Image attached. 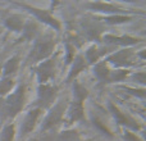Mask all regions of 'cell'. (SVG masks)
Listing matches in <instances>:
<instances>
[{
	"instance_id": "1",
	"label": "cell",
	"mask_w": 146,
	"mask_h": 141,
	"mask_svg": "<svg viewBox=\"0 0 146 141\" xmlns=\"http://www.w3.org/2000/svg\"><path fill=\"white\" fill-rule=\"evenodd\" d=\"M56 41L53 37H41L36 39L33 48L31 49L27 57V62L31 64H37L45 59L50 58L54 53Z\"/></svg>"
},
{
	"instance_id": "2",
	"label": "cell",
	"mask_w": 146,
	"mask_h": 141,
	"mask_svg": "<svg viewBox=\"0 0 146 141\" xmlns=\"http://www.w3.org/2000/svg\"><path fill=\"white\" fill-rule=\"evenodd\" d=\"M106 64H111L115 68L121 69H128L129 67H133L137 62V55L136 51L132 48H123L118 51L109 54L108 57L103 59Z\"/></svg>"
},
{
	"instance_id": "3",
	"label": "cell",
	"mask_w": 146,
	"mask_h": 141,
	"mask_svg": "<svg viewBox=\"0 0 146 141\" xmlns=\"http://www.w3.org/2000/svg\"><path fill=\"white\" fill-rule=\"evenodd\" d=\"M26 101V85L19 83L14 87L13 92H10L8 96H5V110L9 117H15L22 112Z\"/></svg>"
},
{
	"instance_id": "4",
	"label": "cell",
	"mask_w": 146,
	"mask_h": 141,
	"mask_svg": "<svg viewBox=\"0 0 146 141\" xmlns=\"http://www.w3.org/2000/svg\"><path fill=\"white\" fill-rule=\"evenodd\" d=\"M67 104L64 100H58L55 104H53L41 123V131H50L55 128L58 124H60V122L64 119Z\"/></svg>"
},
{
	"instance_id": "5",
	"label": "cell",
	"mask_w": 146,
	"mask_h": 141,
	"mask_svg": "<svg viewBox=\"0 0 146 141\" xmlns=\"http://www.w3.org/2000/svg\"><path fill=\"white\" fill-rule=\"evenodd\" d=\"M15 4H17L18 7H21L22 9L27 10V12L30 13V14H32L37 21H40V22L48 25L49 27H51L53 30H55V31L62 30L60 22H59L54 15H51L49 10L41 9V8H37V7H33V5H30V4H27V3H15Z\"/></svg>"
},
{
	"instance_id": "6",
	"label": "cell",
	"mask_w": 146,
	"mask_h": 141,
	"mask_svg": "<svg viewBox=\"0 0 146 141\" xmlns=\"http://www.w3.org/2000/svg\"><path fill=\"white\" fill-rule=\"evenodd\" d=\"M55 66H56V61L54 57H50V58L35 64V68L33 69H35L38 85L50 83V81L55 76Z\"/></svg>"
},
{
	"instance_id": "7",
	"label": "cell",
	"mask_w": 146,
	"mask_h": 141,
	"mask_svg": "<svg viewBox=\"0 0 146 141\" xmlns=\"http://www.w3.org/2000/svg\"><path fill=\"white\" fill-rule=\"evenodd\" d=\"M41 114H42V109L37 108H32L28 112H26L25 117H23L22 122L19 126V136L25 137L27 135H30L31 132L35 130V127L37 126L38 119H40Z\"/></svg>"
},
{
	"instance_id": "8",
	"label": "cell",
	"mask_w": 146,
	"mask_h": 141,
	"mask_svg": "<svg viewBox=\"0 0 146 141\" xmlns=\"http://www.w3.org/2000/svg\"><path fill=\"white\" fill-rule=\"evenodd\" d=\"M58 95V87L53 83H45V85H38L37 87V100L40 103V109L50 108L54 104Z\"/></svg>"
},
{
	"instance_id": "9",
	"label": "cell",
	"mask_w": 146,
	"mask_h": 141,
	"mask_svg": "<svg viewBox=\"0 0 146 141\" xmlns=\"http://www.w3.org/2000/svg\"><path fill=\"white\" fill-rule=\"evenodd\" d=\"M108 106H109V110H110V113L113 114V117L115 118V122L119 124V126L127 127V130H129V131H132V130H133V131H137V130H140V126L137 124V122H135L129 116L124 114L123 112H122L117 105H114L111 101H109Z\"/></svg>"
},
{
	"instance_id": "10",
	"label": "cell",
	"mask_w": 146,
	"mask_h": 141,
	"mask_svg": "<svg viewBox=\"0 0 146 141\" xmlns=\"http://www.w3.org/2000/svg\"><path fill=\"white\" fill-rule=\"evenodd\" d=\"M87 9L92 10V12L104 13V14H124V10L121 7H117L113 3H105V1H91L85 5Z\"/></svg>"
},
{
	"instance_id": "11",
	"label": "cell",
	"mask_w": 146,
	"mask_h": 141,
	"mask_svg": "<svg viewBox=\"0 0 146 141\" xmlns=\"http://www.w3.org/2000/svg\"><path fill=\"white\" fill-rule=\"evenodd\" d=\"M103 40L105 44L108 45H117V46H122V48H129L133 46L136 44H139V39L137 37H132V36H114L110 33H106L103 36Z\"/></svg>"
},
{
	"instance_id": "12",
	"label": "cell",
	"mask_w": 146,
	"mask_h": 141,
	"mask_svg": "<svg viewBox=\"0 0 146 141\" xmlns=\"http://www.w3.org/2000/svg\"><path fill=\"white\" fill-rule=\"evenodd\" d=\"M64 118L69 122V123H74V122H80L85 118V106L82 103H76L72 101L67 105L66 114Z\"/></svg>"
},
{
	"instance_id": "13",
	"label": "cell",
	"mask_w": 146,
	"mask_h": 141,
	"mask_svg": "<svg viewBox=\"0 0 146 141\" xmlns=\"http://www.w3.org/2000/svg\"><path fill=\"white\" fill-rule=\"evenodd\" d=\"M86 68H87V63H86L83 55H81V54H76L74 59H73L72 63H71V68H69V72H68V74H67L66 82L67 83L73 82L74 78L77 77L81 72H83Z\"/></svg>"
},
{
	"instance_id": "14",
	"label": "cell",
	"mask_w": 146,
	"mask_h": 141,
	"mask_svg": "<svg viewBox=\"0 0 146 141\" xmlns=\"http://www.w3.org/2000/svg\"><path fill=\"white\" fill-rule=\"evenodd\" d=\"M106 53H109L108 49H101V48H99L98 45L92 44V45H90L87 49H86L85 57H83V58H85V61L87 64L95 66V64L103 58L104 54H106Z\"/></svg>"
},
{
	"instance_id": "15",
	"label": "cell",
	"mask_w": 146,
	"mask_h": 141,
	"mask_svg": "<svg viewBox=\"0 0 146 141\" xmlns=\"http://www.w3.org/2000/svg\"><path fill=\"white\" fill-rule=\"evenodd\" d=\"M26 18L23 17V14H18V13H14V14L8 15L4 19V27H7L8 30L13 31V32L19 33L22 31L23 26H25Z\"/></svg>"
},
{
	"instance_id": "16",
	"label": "cell",
	"mask_w": 146,
	"mask_h": 141,
	"mask_svg": "<svg viewBox=\"0 0 146 141\" xmlns=\"http://www.w3.org/2000/svg\"><path fill=\"white\" fill-rule=\"evenodd\" d=\"M38 32H40V27H38V23L33 19H26L25 26H23L22 31V37L27 41H32L36 40L38 36Z\"/></svg>"
},
{
	"instance_id": "17",
	"label": "cell",
	"mask_w": 146,
	"mask_h": 141,
	"mask_svg": "<svg viewBox=\"0 0 146 141\" xmlns=\"http://www.w3.org/2000/svg\"><path fill=\"white\" fill-rule=\"evenodd\" d=\"M21 67V58L19 55H13L9 59H7V62L4 63L1 68V77H13V74L19 70Z\"/></svg>"
},
{
	"instance_id": "18",
	"label": "cell",
	"mask_w": 146,
	"mask_h": 141,
	"mask_svg": "<svg viewBox=\"0 0 146 141\" xmlns=\"http://www.w3.org/2000/svg\"><path fill=\"white\" fill-rule=\"evenodd\" d=\"M72 95H73V101L76 103H82L87 99L88 96V90L83 85H81L78 81H73L72 85Z\"/></svg>"
},
{
	"instance_id": "19",
	"label": "cell",
	"mask_w": 146,
	"mask_h": 141,
	"mask_svg": "<svg viewBox=\"0 0 146 141\" xmlns=\"http://www.w3.org/2000/svg\"><path fill=\"white\" fill-rule=\"evenodd\" d=\"M110 70L111 69L109 68V66L104 61L98 62V63L94 66V74H95L96 78H98L99 81H101V82H106V83H108Z\"/></svg>"
},
{
	"instance_id": "20",
	"label": "cell",
	"mask_w": 146,
	"mask_h": 141,
	"mask_svg": "<svg viewBox=\"0 0 146 141\" xmlns=\"http://www.w3.org/2000/svg\"><path fill=\"white\" fill-rule=\"evenodd\" d=\"M15 87V80L13 77H1L0 78V98L8 96L12 90Z\"/></svg>"
},
{
	"instance_id": "21",
	"label": "cell",
	"mask_w": 146,
	"mask_h": 141,
	"mask_svg": "<svg viewBox=\"0 0 146 141\" xmlns=\"http://www.w3.org/2000/svg\"><path fill=\"white\" fill-rule=\"evenodd\" d=\"M15 139V124L7 123L0 131V141H14Z\"/></svg>"
},
{
	"instance_id": "22",
	"label": "cell",
	"mask_w": 146,
	"mask_h": 141,
	"mask_svg": "<svg viewBox=\"0 0 146 141\" xmlns=\"http://www.w3.org/2000/svg\"><path fill=\"white\" fill-rule=\"evenodd\" d=\"M131 73L129 69H121V68H115L113 70H110V74H109V80L108 83L111 82H122L127 78V76Z\"/></svg>"
},
{
	"instance_id": "23",
	"label": "cell",
	"mask_w": 146,
	"mask_h": 141,
	"mask_svg": "<svg viewBox=\"0 0 146 141\" xmlns=\"http://www.w3.org/2000/svg\"><path fill=\"white\" fill-rule=\"evenodd\" d=\"M103 21L105 23H109V25H122V23L131 22L132 17L126 14H113V15H105L103 18Z\"/></svg>"
},
{
	"instance_id": "24",
	"label": "cell",
	"mask_w": 146,
	"mask_h": 141,
	"mask_svg": "<svg viewBox=\"0 0 146 141\" xmlns=\"http://www.w3.org/2000/svg\"><path fill=\"white\" fill-rule=\"evenodd\" d=\"M100 30L101 28L96 25V22H90L86 25V33L88 35L90 39H96V40H99V36H100V33H101Z\"/></svg>"
},
{
	"instance_id": "25",
	"label": "cell",
	"mask_w": 146,
	"mask_h": 141,
	"mask_svg": "<svg viewBox=\"0 0 146 141\" xmlns=\"http://www.w3.org/2000/svg\"><path fill=\"white\" fill-rule=\"evenodd\" d=\"M64 63L66 64H71L72 61L76 57V48L74 45H72V44L69 43H66V46H64Z\"/></svg>"
},
{
	"instance_id": "26",
	"label": "cell",
	"mask_w": 146,
	"mask_h": 141,
	"mask_svg": "<svg viewBox=\"0 0 146 141\" xmlns=\"http://www.w3.org/2000/svg\"><path fill=\"white\" fill-rule=\"evenodd\" d=\"M122 88H123L124 91H128L132 95L139 96V98H141V99H145V88H131V87H128V86H123Z\"/></svg>"
},
{
	"instance_id": "27",
	"label": "cell",
	"mask_w": 146,
	"mask_h": 141,
	"mask_svg": "<svg viewBox=\"0 0 146 141\" xmlns=\"http://www.w3.org/2000/svg\"><path fill=\"white\" fill-rule=\"evenodd\" d=\"M123 140L124 141H142L139 137V135L135 134L133 131H129V130H124V132H123Z\"/></svg>"
},
{
	"instance_id": "28",
	"label": "cell",
	"mask_w": 146,
	"mask_h": 141,
	"mask_svg": "<svg viewBox=\"0 0 146 141\" xmlns=\"http://www.w3.org/2000/svg\"><path fill=\"white\" fill-rule=\"evenodd\" d=\"M92 122H94V126H96L99 130H101V131H103L105 135H108V136H110V137H111L110 131H109V130H108V127H106L105 124L103 123V122H101V121H99L98 118H94V119H92Z\"/></svg>"
},
{
	"instance_id": "29",
	"label": "cell",
	"mask_w": 146,
	"mask_h": 141,
	"mask_svg": "<svg viewBox=\"0 0 146 141\" xmlns=\"http://www.w3.org/2000/svg\"><path fill=\"white\" fill-rule=\"evenodd\" d=\"M133 78L140 83V85H142V86L146 83V74H145V72H136L133 74Z\"/></svg>"
},
{
	"instance_id": "30",
	"label": "cell",
	"mask_w": 146,
	"mask_h": 141,
	"mask_svg": "<svg viewBox=\"0 0 146 141\" xmlns=\"http://www.w3.org/2000/svg\"><path fill=\"white\" fill-rule=\"evenodd\" d=\"M3 32H4V27H3V26H0V35H1Z\"/></svg>"
},
{
	"instance_id": "31",
	"label": "cell",
	"mask_w": 146,
	"mask_h": 141,
	"mask_svg": "<svg viewBox=\"0 0 146 141\" xmlns=\"http://www.w3.org/2000/svg\"><path fill=\"white\" fill-rule=\"evenodd\" d=\"M30 141H36V140H30Z\"/></svg>"
}]
</instances>
